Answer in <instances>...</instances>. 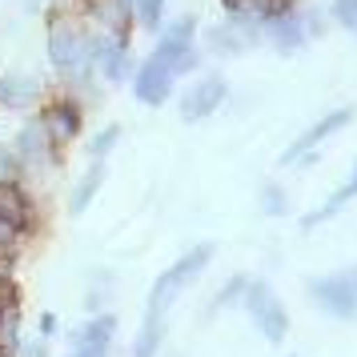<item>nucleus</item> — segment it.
<instances>
[{
    "label": "nucleus",
    "instance_id": "19",
    "mask_svg": "<svg viewBox=\"0 0 357 357\" xmlns=\"http://www.w3.org/2000/svg\"><path fill=\"white\" fill-rule=\"evenodd\" d=\"M36 93H40V84L33 77H8V81H0V100L4 105H29Z\"/></svg>",
    "mask_w": 357,
    "mask_h": 357
},
{
    "label": "nucleus",
    "instance_id": "16",
    "mask_svg": "<svg viewBox=\"0 0 357 357\" xmlns=\"http://www.w3.org/2000/svg\"><path fill=\"white\" fill-rule=\"evenodd\" d=\"M93 13H97L100 24L121 40V36H125V24H129V17H132V4L129 0H93Z\"/></svg>",
    "mask_w": 357,
    "mask_h": 357
},
{
    "label": "nucleus",
    "instance_id": "24",
    "mask_svg": "<svg viewBox=\"0 0 357 357\" xmlns=\"http://www.w3.org/2000/svg\"><path fill=\"white\" fill-rule=\"evenodd\" d=\"M261 209L265 213H285V193H281L277 185H265V193H261Z\"/></svg>",
    "mask_w": 357,
    "mask_h": 357
},
{
    "label": "nucleus",
    "instance_id": "17",
    "mask_svg": "<svg viewBox=\"0 0 357 357\" xmlns=\"http://www.w3.org/2000/svg\"><path fill=\"white\" fill-rule=\"evenodd\" d=\"M100 185H105V165L93 161L89 169H84V177L77 181V189H73V201H68V209H73V213H84V209H89V201L97 197Z\"/></svg>",
    "mask_w": 357,
    "mask_h": 357
},
{
    "label": "nucleus",
    "instance_id": "15",
    "mask_svg": "<svg viewBox=\"0 0 357 357\" xmlns=\"http://www.w3.org/2000/svg\"><path fill=\"white\" fill-rule=\"evenodd\" d=\"M0 221L24 229L29 225V197L20 193L13 181H0Z\"/></svg>",
    "mask_w": 357,
    "mask_h": 357
},
{
    "label": "nucleus",
    "instance_id": "26",
    "mask_svg": "<svg viewBox=\"0 0 357 357\" xmlns=\"http://www.w3.org/2000/svg\"><path fill=\"white\" fill-rule=\"evenodd\" d=\"M116 137H121V129H105V132L97 137V141H93V157H97V161H100V157H105V153H109V149L116 145Z\"/></svg>",
    "mask_w": 357,
    "mask_h": 357
},
{
    "label": "nucleus",
    "instance_id": "5",
    "mask_svg": "<svg viewBox=\"0 0 357 357\" xmlns=\"http://www.w3.org/2000/svg\"><path fill=\"white\" fill-rule=\"evenodd\" d=\"M309 297H313L329 317H354L357 313V293L349 289L345 277H317V281H309Z\"/></svg>",
    "mask_w": 357,
    "mask_h": 357
},
{
    "label": "nucleus",
    "instance_id": "20",
    "mask_svg": "<svg viewBox=\"0 0 357 357\" xmlns=\"http://www.w3.org/2000/svg\"><path fill=\"white\" fill-rule=\"evenodd\" d=\"M349 197H357V169H354V177H349V181H345V185H341V189H337V197H329V201H325L321 209H317V213H309V217H305V221H301V225H305V229L321 225L325 217H329V213H337L341 205L349 201Z\"/></svg>",
    "mask_w": 357,
    "mask_h": 357
},
{
    "label": "nucleus",
    "instance_id": "29",
    "mask_svg": "<svg viewBox=\"0 0 357 357\" xmlns=\"http://www.w3.org/2000/svg\"><path fill=\"white\" fill-rule=\"evenodd\" d=\"M17 225H8V221H0V253H8L13 249V241H17Z\"/></svg>",
    "mask_w": 357,
    "mask_h": 357
},
{
    "label": "nucleus",
    "instance_id": "25",
    "mask_svg": "<svg viewBox=\"0 0 357 357\" xmlns=\"http://www.w3.org/2000/svg\"><path fill=\"white\" fill-rule=\"evenodd\" d=\"M20 173V157L17 149H0V181H13Z\"/></svg>",
    "mask_w": 357,
    "mask_h": 357
},
{
    "label": "nucleus",
    "instance_id": "13",
    "mask_svg": "<svg viewBox=\"0 0 357 357\" xmlns=\"http://www.w3.org/2000/svg\"><path fill=\"white\" fill-rule=\"evenodd\" d=\"M49 149H52V141H49V132H45L40 121H29V125L20 129V137H17L20 165H40L45 157H49Z\"/></svg>",
    "mask_w": 357,
    "mask_h": 357
},
{
    "label": "nucleus",
    "instance_id": "7",
    "mask_svg": "<svg viewBox=\"0 0 357 357\" xmlns=\"http://www.w3.org/2000/svg\"><path fill=\"white\" fill-rule=\"evenodd\" d=\"M349 121H354V109H337V113L321 116V121H317L313 129H305V132H301V137H297V141H293L289 149H285V157H281V165H297V161H301V157H305V153H309V149L317 145V141H325L329 132L345 129Z\"/></svg>",
    "mask_w": 357,
    "mask_h": 357
},
{
    "label": "nucleus",
    "instance_id": "11",
    "mask_svg": "<svg viewBox=\"0 0 357 357\" xmlns=\"http://www.w3.org/2000/svg\"><path fill=\"white\" fill-rule=\"evenodd\" d=\"M229 17H245L257 20V24H269V20L293 13V0H225Z\"/></svg>",
    "mask_w": 357,
    "mask_h": 357
},
{
    "label": "nucleus",
    "instance_id": "8",
    "mask_svg": "<svg viewBox=\"0 0 357 357\" xmlns=\"http://www.w3.org/2000/svg\"><path fill=\"white\" fill-rule=\"evenodd\" d=\"M132 93L145 100V105H161L169 93H173V73L161 65V61H145L137 68V81H132Z\"/></svg>",
    "mask_w": 357,
    "mask_h": 357
},
{
    "label": "nucleus",
    "instance_id": "27",
    "mask_svg": "<svg viewBox=\"0 0 357 357\" xmlns=\"http://www.w3.org/2000/svg\"><path fill=\"white\" fill-rule=\"evenodd\" d=\"M4 309H17V285H13V277H0V313Z\"/></svg>",
    "mask_w": 357,
    "mask_h": 357
},
{
    "label": "nucleus",
    "instance_id": "4",
    "mask_svg": "<svg viewBox=\"0 0 357 357\" xmlns=\"http://www.w3.org/2000/svg\"><path fill=\"white\" fill-rule=\"evenodd\" d=\"M193 36H197L193 17L169 24V33H161V45H157V56H153V61H161L169 73H189L193 61H197L193 56Z\"/></svg>",
    "mask_w": 357,
    "mask_h": 357
},
{
    "label": "nucleus",
    "instance_id": "14",
    "mask_svg": "<svg viewBox=\"0 0 357 357\" xmlns=\"http://www.w3.org/2000/svg\"><path fill=\"white\" fill-rule=\"evenodd\" d=\"M161 337H165V309H145V325L132 341V357H157L161 349Z\"/></svg>",
    "mask_w": 357,
    "mask_h": 357
},
{
    "label": "nucleus",
    "instance_id": "30",
    "mask_svg": "<svg viewBox=\"0 0 357 357\" xmlns=\"http://www.w3.org/2000/svg\"><path fill=\"white\" fill-rule=\"evenodd\" d=\"M245 285H249V281H245V277H237V281H229V289L221 293V297H217V305H225V301H233V297H237V293H241Z\"/></svg>",
    "mask_w": 357,
    "mask_h": 357
},
{
    "label": "nucleus",
    "instance_id": "32",
    "mask_svg": "<svg viewBox=\"0 0 357 357\" xmlns=\"http://www.w3.org/2000/svg\"><path fill=\"white\" fill-rule=\"evenodd\" d=\"M345 281H349V289L357 293V269H354V273H349V277H345Z\"/></svg>",
    "mask_w": 357,
    "mask_h": 357
},
{
    "label": "nucleus",
    "instance_id": "33",
    "mask_svg": "<svg viewBox=\"0 0 357 357\" xmlns=\"http://www.w3.org/2000/svg\"><path fill=\"white\" fill-rule=\"evenodd\" d=\"M0 357H8V354H0Z\"/></svg>",
    "mask_w": 357,
    "mask_h": 357
},
{
    "label": "nucleus",
    "instance_id": "18",
    "mask_svg": "<svg viewBox=\"0 0 357 357\" xmlns=\"http://www.w3.org/2000/svg\"><path fill=\"white\" fill-rule=\"evenodd\" d=\"M113 333H116V317L113 313H100V317L84 321L81 329H77V341H81V345H109Z\"/></svg>",
    "mask_w": 357,
    "mask_h": 357
},
{
    "label": "nucleus",
    "instance_id": "31",
    "mask_svg": "<svg viewBox=\"0 0 357 357\" xmlns=\"http://www.w3.org/2000/svg\"><path fill=\"white\" fill-rule=\"evenodd\" d=\"M73 357H109V345H81Z\"/></svg>",
    "mask_w": 357,
    "mask_h": 357
},
{
    "label": "nucleus",
    "instance_id": "3",
    "mask_svg": "<svg viewBox=\"0 0 357 357\" xmlns=\"http://www.w3.org/2000/svg\"><path fill=\"white\" fill-rule=\"evenodd\" d=\"M245 305H249V317L257 325L265 341H281L289 333V317H285V305L277 301V293L269 285H249L245 289Z\"/></svg>",
    "mask_w": 357,
    "mask_h": 357
},
{
    "label": "nucleus",
    "instance_id": "6",
    "mask_svg": "<svg viewBox=\"0 0 357 357\" xmlns=\"http://www.w3.org/2000/svg\"><path fill=\"white\" fill-rule=\"evenodd\" d=\"M229 84L221 81V77H205V81H197L189 93H185V100H181V116L185 121H201V116H209L221 100H225Z\"/></svg>",
    "mask_w": 357,
    "mask_h": 357
},
{
    "label": "nucleus",
    "instance_id": "10",
    "mask_svg": "<svg viewBox=\"0 0 357 357\" xmlns=\"http://www.w3.org/2000/svg\"><path fill=\"white\" fill-rule=\"evenodd\" d=\"M89 52H93V61L100 65V73L109 77V81H121L125 73H129V56H125V45L116 40V36H97V40H89Z\"/></svg>",
    "mask_w": 357,
    "mask_h": 357
},
{
    "label": "nucleus",
    "instance_id": "1",
    "mask_svg": "<svg viewBox=\"0 0 357 357\" xmlns=\"http://www.w3.org/2000/svg\"><path fill=\"white\" fill-rule=\"evenodd\" d=\"M49 56H52V65L61 68L65 77H73V81H84V73L93 65V52H89L84 33L65 17H56L49 29Z\"/></svg>",
    "mask_w": 357,
    "mask_h": 357
},
{
    "label": "nucleus",
    "instance_id": "2",
    "mask_svg": "<svg viewBox=\"0 0 357 357\" xmlns=\"http://www.w3.org/2000/svg\"><path fill=\"white\" fill-rule=\"evenodd\" d=\"M209 257H213V245H197V249H189L185 257L169 269V273H161L157 277V285H153V293H149V305L153 309H165L173 297H177L193 277H201L205 273V265H209Z\"/></svg>",
    "mask_w": 357,
    "mask_h": 357
},
{
    "label": "nucleus",
    "instance_id": "9",
    "mask_svg": "<svg viewBox=\"0 0 357 357\" xmlns=\"http://www.w3.org/2000/svg\"><path fill=\"white\" fill-rule=\"evenodd\" d=\"M40 125H45L52 145H65V141H73L77 129H81V113L73 109V100H56V105H49V109L40 113Z\"/></svg>",
    "mask_w": 357,
    "mask_h": 357
},
{
    "label": "nucleus",
    "instance_id": "12",
    "mask_svg": "<svg viewBox=\"0 0 357 357\" xmlns=\"http://www.w3.org/2000/svg\"><path fill=\"white\" fill-rule=\"evenodd\" d=\"M265 36L273 40L281 52H293V49H301L305 45V20L297 17V13H285V17H277V20H269V29H265Z\"/></svg>",
    "mask_w": 357,
    "mask_h": 357
},
{
    "label": "nucleus",
    "instance_id": "21",
    "mask_svg": "<svg viewBox=\"0 0 357 357\" xmlns=\"http://www.w3.org/2000/svg\"><path fill=\"white\" fill-rule=\"evenodd\" d=\"M17 345H20V317H17V309H4L0 313V354H17Z\"/></svg>",
    "mask_w": 357,
    "mask_h": 357
},
{
    "label": "nucleus",
    "instance_id": "23",
    "mask_svg": "<svg viewBox=\"0 0 357 357\" xmlns=\"http://www.w3.org/2000/svg\"><path fill=\"white\" fill-rule=\"evenodd\" d=\"M333 17L357 36V0H333Z\"/></svg>",
    "mask_w": 357,
    "mask_h": 357
},
{
    "label": "nucleus",
    "instance_id": "22",
    "mask_svg": "<svg viewBox=\"0 0 357 357\" xmlns=\"http://www.w3.org/2000/svg\"><path fill=\"white\" fill-rule=\"evenodd\" d=\"M129 4H132V13H137V20H141L145 29H157V24H161L165 0H129Z\"/></svg>",
    "mask_w": 357,
    "mask_h": 357
},
{
    "label": "nucleus",
    "instance_id": "28",
    "mask_svg": "<svg viewBox=\"0 0 357 357\" xmlns=\"http://www.w3.org/2000/svg\"><path fill=\"white\" fill-rule=\"evenodd\" d=\"M17 349H20V357H49V349H45V341H40V337H33V341H20Z\"/></svg>",
    "mask_w": 357,
    "mask_h": 357
}]
</instances>
